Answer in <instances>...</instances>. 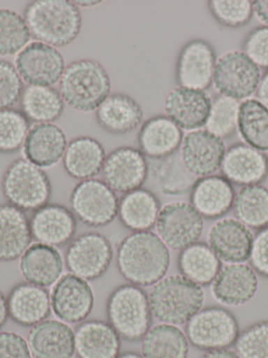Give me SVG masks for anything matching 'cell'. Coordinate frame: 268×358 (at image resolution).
<instances>
[{
    "mask_svg": "<svg viewBox=\"0 0 268 358\" xmlns=\"http://www.w3.org/2000/svg\"><path fill=\"white\" fill-rule=\"evenodd\" d=\"M170 262V249L152 231L132 232L117 246V269L135 286H154L165 278Z\"/></svg>",
    "mask_w": 268,
    "mask_h": 358,
    "instance_id": "6da1fadb",
    "label": "cell"
},
{
    "mask_svg": "<svg viewBox=\"0 0 268 358\" xmlns=\"http://www.w3.org/2000/svg\"><path fill=\"white\" fill-rule=\"evenodd\" d=\"M31 37L54 48L71 45L82 30V14L69 0H34L23 13Z\"/></svg>",
    "mask_w": 268,
    "mask_h": 358,
    "instance_id": "7a4b0ae2",
    "label": "cell"
},
{
    "mask_svg": "<svg viewBox=\"0 0 268 358\" xmlns=\"http://www.w3.org/2000/svg\"><path fill=\"white\" fill-rule=\"evenodd\" d=\"M148 295L153 317L174 326L186 324L202 309L205 301L203 287L181 274L165 276L152 286Z\"/></svg>",
    "mask_w": 268,
    "mask_h": 358,
    "instance_id": "3957f363",
    "label": "cell"
},
{
    "mask_svg": "<svg viewBox=\"0 0 268 358\" xmlns=\"http://www.w3.org/2000/svg\"><path fill=\"white\" fill-rule=\"evenodd\" d=\"M59 92L64 103L73 110L96 112L110 95V77L96 60H75L65 68Z\"/></svg>",
    "mask_w": 268,
    "mask_h": 358,
    "instance_id": "277c9868",
    "label": "cell"
},
{
    "mask_svg": "<svg viewBox=\"0 0 268 358\" xmlns=\"http://www.w3.org/2000/svg\"><path fill=\"white\" fill-rule=\"evenodd\" d=\"M108 322L124 341H142L152 324L149 295L142 287L124 284L109 294L106 303Z\"/></svg>",
    "mask_w": 268,
    "mask_h": 358,
    "instance_id": "5b68a950",
    "label": "cell"
},
{
    "mask_svg": "<svg viewBox=\"0 0 268 358\" xmlns=\"http://www.w3.org/2000/svg\"><path fill=\"white\" fill-rule=\"evenodd\" d=\"M1 190L8 204L23 211H36L52 198L47 173L25 158L17 159L6 167Z\"/></svg>",
    "mask_w": 268,
    "mask_h": 358,
    "instance_id": "8992f818",
    "label": "cell"
},
{
    "mask_svg": "<svg viewBox=\"0 0 268 358\" xmlns=\"http://www.w3.org/2000/svg\"><path fill=\"white\" fill-rule=\"evenodd\" d=\"M188 343L201 351L228 349L236 343L240 328L236 316L224 307L202 308L186 324Z\"/></svg>",
    "mask_w": 268,
    "mask_h": 358,
    "instance_id": "52a82bcc",
    "label": "cell"
},
{
    "mask_svg": "<svg viewBox=\"0 0 268 358\" xmlns=\"http://www.w3.org/2000/svg\"><path fill=\"white\" fill-rule=\"evenodd\" d=\"M119 203L115 192L98 179L80 182L69 196L70 210L77 220L94 228L112 223L119 213Z\"/></svg>",
    "mask_w": 268,
    "mask_h": 358,
    "instance_id": "ba28073f",
    "label": "cell"
},
{
    "mask_svg": "<svg viewBox=\"0 0 268 358\" xmlns=\"http://www.w3.org/2000/svg\"><path fill=\"white\" fill-rule=\"evenodd\" d=\"M260 69L245 55L234 50L222 54L216 62L213 85L220 96L232 99H249L261 81Z\"/></svg>",
    "mask_w": 268,
    "mask_h": 358,
    "instance_id": "9c48e42d",
    "label": "cell"
},
{
    "mask_svg": "<svg viewBox=\"0 0 268 358\" xmlns=\"http://www.w3.org/2000/svg\"><path fill=\"white\" fill-rule=\"evenodd\" d=\"M204 222L198 211L184 201L163 205L159 211L155 229L165 246L181 251L198 242L202 236Z\"/></svg>",
    "mask_w": 268,
    "mask_h": 358,
    "instance_id": "30bf717a",
    "label": "cell"
},
{
    "mask_svg": "<svg viewBox=\"0 0 268 358\" xmlns=\"http://www.w3.org/2000/svg\"><path fill=\"white\" fill-rule=\"evenodd\" d=\"M112 259L110 241L98 232H86L73 238L65 255L68 271L87 282L102 278L110 267Z\"/></svg>",
    "mask_w": 268,
    "mask_h": 358,
    "instance_id": "8fae6325",
    "label": "cell"
},
{
    "mask_svg": "<svg viewBox=\"0 0 268 358\" xmlns=\"http://www.w3.org/2000/svg\"><path fill=\"white\" fill-rule=\"evenodd\" d=\"M15 66L27 85L48 87L60 83L66 68L56 48L39 41L29 43L17 55Z\"/></svg>",
    "mask_w": 268,
    "mask_h": 358,
    "instance_id": "7c38bea8",
    "label": "cell"
},
{
    "mask_svg": "<svg viewBox=\"0 0 268 358\" xmlns=\"http://www.w3.org/2000/svg\"><path fill=\"white\" fill-rule=\"evenodd\" d=\"M94 305V294L87 280L73 273L63 274L50 292L52 311L66 324L85 322Z\"/></svg>",
    "mask_w": 268,
    "mask_h": 358,
    "instance_id": "4fadbf2b",
    "label": "cell"
},
{
    "mask_svg": "<svg viewBox=\"0 0 268 358\" xmlns=\"http://www.w3.org/2000/svg\"><path fill=\"white\" fill-rule=\"evenodd\" d=\"M102 177L113 192H133L148 179V158L138 148L121 146L107 155Z\"/></svg>",
    "mask_w": 268,
    "mask_h": 358,
    "instance_id": "5bb4252c",
    "label": "cell"
},
{
    "mask_svg": "<svg viewBox=\"0 0 268 358\" xmlns=\"http://www.w3.org/2000/svg\"><path fill=\"white\" fill-rule=\"evenodd\" d=\"M215 50L203 39H193L180 50L176 62L178 87L205 91L213 83Z\"/></svg>",
    "mask_w": 268,
    "mask_h": 358,
    "instance_id": "9a60e30c",
    "label": "cell"
},
{
    "mask_svg": "<svg viewBox=\"0 0 268 358\" xmlns=\"http://www.w3.org/2000/svg\"><path fill=\"white\" fill-rule=\"evenodd\" d=\"M225 152L223 140L207 129H198L184 135L179 148L186 169L198 179L214 176L221 169Z\"/></svg>",
    "mask_w": 268,
    "mask_h": 358,
    "instance_id": "2e32d148",
    "label": "cell"
},
{
    "mask_svg": "<svg viewBox=\"0 0 268 358\" xmlns=\"http://www.w3.org/2000/svg\"><path fill=\"white\" fill-rule=\"evenodd\" d=\"M253 234L236 217H222L207 232V243L218 259L225 264L249 261Z\"/></svg>",
    "mask_w": 268,
    "mask_h": 358,
    "instance_id": "e0dca14e",
    "label": "cell"
},
{
    "mask_svg": "<svg viewBox=\"0 0 268 358\" xmlns=\"http://www.w3.org/2000/svg\"><path fill=\"white\" fill-rule=\"evenodd\" d=\"M259 287L257 272L245 263L225 264L211 285L216 301L226 307H240L255 297Z\"/></svg>",
    "mask_w": 268,
    "mask_h": 358,
    "instance_id": "ac0fdd59",
    "label": "cell"
},
{
    "mask_svg": "<svg viewBox=\"0 0 268 358\" xmlns=\"http://www.w3.org/2000/svg\"><path fill=\"white\" fill-rule=\"evenodd\" d=\"M211 99L205 91L177 87L165 99V116L181 131H194L207 124Z\"/></svg>",
    "mask_w": 268,
    "mask_h": 358,
    "instance_id": "d6986e66",
    "label": "cell"
},
{
    "mask_svg": "<svg viewBox=\"0 0 268 358\" xmlns=\"http://www.w3.org/2000/svg\"><path fill=\"white\" fill-rule=\"evenodd\" d=\"M77 227V217L64 205L48 203L34 211L31 217L33 238L56 248L70 243L75 238Z\"/></svg>",
    "mask_w": 268,
    "mask_h": 358,
    "instance_id": "ffe728a7",
    "label": "cell"
},
{
    "mask_svg": "<svg viewBox=\"0 0 268 358\" xmlns=\"http://www.w3.org/2000/svg\"><path fill=\"white\" fill-rule=\"evenodd\" d=\"M27 345L33 358H73L75 331L59 320H44L31 327Z\"/></svg>",
    "mask_w": 268,
    "mask_h": 358,
    "instance_id": "44dd1931",
    "label": "cell"
},
{
    "mask_svg": "<svg viewBox=\"0 0 268 358\" xmlns=\"http://www.w3.org/2000/svg\"><path fill=\"white\" fill-rule=\"evenodd\" d=\"M221 173L234 185H258L268 177V157L245 143L234 144L226 150Z\"/></svg>",
    "mask_w": 268,
    "mask_h": 358,
    "instance_id": "7402d4cb",
    "label": "cell"
},
{
    "mask_svg": "<svg viewBox=\"0 0 268 358\" xmlns=\"http://www.w3.org/2000/svg\"><path fill=\"white\" fill-rule=\"evenodd\" d=\"M198 178L184 165L179 150L159 159L148 158V182L152 192L168 196L190 194Z\"/></svg>",
    "mask_w": 268,
    "mask_h": 358,
    "instance_id": "603a6c76",
    "label": "cell"
},
{
    "mask_svg": "<svg viewBox=\"0 0 268 358\" xmlns=\"http://www.w3.org/2000/svg\"><path fill=\"white\" fill-rule=\"evenodd\" d=\"M67 138L54 123H40L31 127L24 144L25 159L40 169H50L58 164L66 152Z\"/></svg>",
    "mask_w": 268,
    "mask_h": 358,
    "instance_id": "cb8c5ba5",
    "label": "cell"
},
{
    "mask_svg": "<svg viewBox=\"0 0 268 358\" xmlns=\"http://www.w3.org/2000/svg\"><path fill=\"white\" fill-rule=\"evenodd\" d=\"M234 192L232 184L222 176L199 178L190 192V203L201 217L216 220L232 209Z\"/></svg>",
    "mask_w": 268,
    "mask_h": 358,
    "instance_id": "d4e9b609",
    "label": "cell"
},
{
    "mask_svg": "<svg viewBox=\"0 0 268 358\" xmlns=\"http://www.w3.org/2000/svg\"><path fill=\"white\" fill-rule=\"evenodd\" d=\"M8 315L22 327H33L50 316V293L29 282H19L8 295Z\"/></svg>",
    "mask_w": 268,
    "mask_h": 358,
    "instance_id": "484cf974",
    "label": "cell"
},
{
    "mask_svg": "<svg viewBox=\"0 0 268 358\" xmlns=\"http://www.w3.org/2000/svg\"><path fill=\"white\" fill-rule=\"evenodd\" d=\"M63 257L56 247L35 243L20 257L19 269L25 282L42 288L54 286L63 275Z\"/></svg>",
    "mask_w": 268,
    "mask_h": 358,
    "instance_id": "4316f807",
    "label": "cell"
},
{
    "mask_svg": "<svg viewBox=\"0 0 268 358\" xmlns=\"http://www.w3.org/2000/svg\"><path fill=\"white\" fill-rule=\"evenodd\" d=\"M96 119L100 129L112 135H126L142 124L144 110L127 94H110L96 110Z\"/></svg>",
    "mask_w": 268,
    "mask_h": 358,
    "instance_id": "83f0119b",
    "label": "cell"
},
{
    "mask_svg": "<svg viewBox=\"0 0 268 358\" xmlns=\"http://www.w3.org/2000/svg\"><path fill=\"white\" fill-rule=\"evenodd\" d=\"M31 220L25 211L8 204H0V262L20 259L31 246Z\"/></svg>",
    "mask_w": 268,
    "mask_h": 358,
    "instance_id": "f1b7e54d",
    "label": "cell"
},
{
    "mask_svg": "<svg viewBox=\"0 0 268 358\" xmlns=\"http://www.w3.org/2000/svg\"><path fill=\"white\" fill-rule=\"evenodd\" d=\"M75 352L80 358H117L121 337L109 322L90 320L75 331Z\"/></svg>",
    "mask_w": 268,
    "mask_h": 358,
    "instance_id": "f546056e",
    "label": "cell"
},
{
    "mask_svg": "<svg viewBox=\"0 0 268 358\" xmlns=\"http://www.w3.org/2000/svg\"><path fill=\"white\" fill-rule=\"evenodd\" d=\"M184 131L167 116H155L142 123L137 135L138 150L149 159H159L179 150Z\"/></svg>",
    "mask_w": 268,
    "mask_h": 358,
    "instance_id": "4dcf8cb0",
    "label": "cell"
},
{
    "mask_svg": "<svg viewBox=\"0 0 268 358\" xmlns=\"http://www.w3.org/2000/svg\"><path fill=\"white\" fill-rule=\"evenodd\" d=\"M161 209V201L152 190L138 188L119 200L117 217L124 227L131 231H150L155 227Z\"/></svg>",
    "mask_w": 268,
    "mask_h": 358,
    "instance_id": "1f68e13d",
    "label": "cell"
},
{
    "mask_svg": "<svg viewBox=\"0 0 268 358\" xmlns=\"http://www.w3.org/2000/svg\"><path fill=\"white\" fill-rule=\"evenodd\" d=\"M106 152L102 144L94 138H75L67 145L63 157L65 171L73 179L89 180L102 173Z\"/></svg>",
    "mask_w": 268,
    "mask_h": 358,
    "instance_id": "d6a6232c",
    "label": "cell"
},
{
    "mask_svg": "<svg viewBox=\"0 0 268 358\" xmlns=\"http://www.w3.org/2000/svg\"><path fill=\"white\" fill-rule=\"evenodd\" d=\"M190 343L178 326L158 324L151 327L140 343L144 358H188Z\"/></svg>",
    "mask_w": 268,
    "mask_h": 358,
    "instance_id": "836d02e7",
    "label": "cell"
},
{
    "mask_svg": "<svg viewBox=\"0 0 268 358\" xmlns=\"http://www.w3.org/2000/svg\"><path fill=\"white\" fill-rule=\"evenodd\" d=\"M180 274L200 287L211 285L221 268V261L209 245L197 242L180 251L177 259Z\"/></svg>",
    "mask_w": 268,
    "mask_h": 358,
    "instance_id": "e575fe53",
    "label": "cell"
},
{
    "mask_svg": "<svg viewBox=\"0 0 268 358\" xmlns=\"http://www.w3.org/2000/svg\"><path fill=\"white\" fill-rule=\"evenodd\" d=\"M21 112L31 122L52 123L64 113L65 103L60 92L54 87L27 85L21 96Z\"/></svg>",
    "mask_w": 268,
    "mask_h": 358,
    "instance_id": "d590c367",
    "label": "cell"
},
{
    "mask_svg": "<svg viewBox=\"0 0 268 358\" xmlns=\"http://www.w3.org/2000/svg\"><path fill=\"white\" fill-rule=\"evenodd\" d=\"M237 131L246 145L259 152H268L267 106L253 98L241 102Z\"/></svg>",
    "mask_w": 268,
    "mask_h": 358,
    "instance_id": "8d00e7d4",
    "label": "cell"
},
{
    "mask_svg": "<svg viewBox=\"0 0 268 358\" xmlns=\"http://www.w3.org/2000/svg\"><path fill=\"white\" fill-rule=\"evenodd\" d=\"M234 217L249 229H263L268 226V189L264 186L241 187L232 205Z\"/></svg>",
    "mask_w": 268,
    "mask_h": 358,
    "instance_id": "74e56055",
    "label": "cell"
},
{
    "mask_svg": "<svg viewBox=\"0 0 268 358\" xmlns=\"http://www.w3.org/2000/svg\"><path fill=\"white\" fill-rule=\"evenodd\" d=\"M31 35L24 17L16 11L0 9V56H14L29 45Z\"/></svg>",
    "mask_w": 268,
    "mask_h": 358,
    "instance_id": "f35d334b",
    "label": "cell"
},
{
    "mask_svg": "<svg viewBox=\"0 0 268 358\" xmlns=\"http://www.w3.org/2000/svg\"><path fill=\"white\" fill-rule=\"evenodd\" d=\"M31 127V121L21 110H0V154H14L20 150Z\"/></svg>",
    "mask_w": 268,
    "mask_h": 358,
    "instance_id": "ab89813d",
    "label": "cell"
},
{
    "mask_svg": "<svg viewBox=\"0 0 268 358\" xmlns=\"http://www.w3.org/2000/svg\"><path fill=\"white\" fill-rule=\"evenodd\" d=\"M240 102L219 96L211 101V112L205 129L220 139L232 137L238 127Z\"/></svg>",
    "mask_w": 268,
    "mask_h": 358,
    "instance_id": "60d3db41",
    "label": "cell"
},
{
    "mask_svg": "<svg viewBox=\"0 0 268 358\" xmlns=\"http://www.w3.org/2000/svg\"><path fill=\"white\" fill-rule=\"evenodd\" d=\"M207 5L216 22L224 28H242L253 16V1L249 0H211Z\"/></svg>",
    "mask_w": 268,
    "mask_h": 358,
    "instance_id": "b9f144b4",
    "label": "cell"
},
{
    "mask_svg": "<svg viewBox=\"0 0 268 358\" xmlns=\"http://www.w3.org/2000/svg\"><path fill=\"white\" fill-rule=\"evenodd\" d=\"M239 358H268V320H261L241 331L234 343Z\"/></svg>",
    "mask_w": 268,
    "mask_h": 358,
    "instance_id": "7bdbcfd3",
    "label": "cell"
},
{
    "mask_svg": "<svg viewBox=\"0 0 268 358\" xmlns=\"http://www.w3.org/2000/svg\"><path fill=\"white\" fill-rule=\"evenodd\" d=\"M24 85L12 62L0 59V110L13 108L21 100Z\"/></svg>",
    "mask_w": 268,
    "mask_h": 358,
    "instance_id": "ee69618b",
    "label": "cell"
},
{
    "mask_svg": "<svg viewBox=\"0 0 268 358\" xmlns=\"http://www.w3.org/2000/svg\"><path fill=\"white\" fill-rule=\"evenodd\" d=\"M245 55L258 66L268 69V27L253 29L243 43Z\"/></svg>",
    "mask_w": 268,
    "mask_h": 358,
    "instance_id": "f6af8a7d",
    "label": "cell"
},
{
    "mask_svg": "<svg viewBox=\"0 0 268 358\" xmlns=\"http://www.w3.org/2000/svg\"><path fill=\"white\" fill-rule=\"evenodd\" d=\"M249 262L257 274L268 278V226L253 236Z\"/></svg>",
    "mask_w": 268,
    "mask_h": 358,
    "instance_id": "bcb514c9",
    "label": "cell"
},
{
    "mask_svg": "<svg viewBox=\"0 0 268 358\" xmlns=\"http://www.w3.org/2000/svg\"><path fill=\"white\" fill-rule=\"evenodd\" d=\"M0 358H31L27 339L18 333L0 332Z\"/></svg>",
    "mask_w": 268,
    "mask_h": 358,
    "instance_id": "7dc6e473",
    "label": "cell"
},
{
    "mask_svg": "<svg viewBox=\"0 0 268 358\" xmlns=\"http://www.w3.org/2000/svg\"><path fill=\"white\" fill-rule=\"evenodd\" d=\"M253 15L260 22L268 27V0L253 1Z\"/></svg>",
    "mask_w": 268,
    "mask_h": 358,
    "instance_id": "c3c4849f",
    "label": "cell"
},
{
    "mask_svg": "<svg viewBox=\"0 0 268 358\" xmlns=\"http://www.w3.org/2000/svg\"><path fill=\"white\" fill-rule=\"evenodd\" d=\"M255 93H257L258 100L268 108V72L262 77Z\"/></svg>",
    "mask_w": 268,
    "mask_h": 358,
    "instance_id": "681fc988",
    "label": "cell"
},
{
    "mask_svg": "<svg viewBox=\"0 0 268 358\" xmlns=\"http://www.w3.org/2000/svg\"><path fill=\"white\" fill-rule=\"evenodd\" d=\"M200 358H239V356L232 350L221 349L205 352Z\"/></svg>",
    "mask_w": 268,
    "mask_h": 358,
    "instance_id": "f907efd6",
    "label": "cell"
},
{
    "mask_svg": "<svg viewBox=\"0 0 268 358\" xmlns=\"http://www.w3.org/2000/svg\"><path fill=\"white\" fill-rule=\"evenodd\" d=\"M8 317L10 315H8V297L4 296L3 293L0 291V329L6 324Z\"/></svg>",
    "mask_w": 268,
    "mask_h": 358,
    "instance_id": "816d5d0a",
    "label": "cell"
},
{
    "mask_svg": "<svg viewBox=\"0 0 268 358\" xmlns=\"http://www.w3.org/2000/svg\"><path fill=\"white\" fill-rule=\"evenodd\" d=\"M77 7H96V6L102 3V1H83V0H79V1H73Z\"/></svg>",
    "mask_w": 268,
    "mask_h": 358,
    "instance_id": "f5cc1de1",
    "label": "cell"
},
{
    "mask_svg": "<svg viewBox=\"0 0 268 358\" xmlns=\"http://www.w3.org/2000/svg\"><path fill=\"white\" fill-rule=\"evenodd\" d=\"M117 358H144L142 354L137 353L134 351H127L125 353L119 354Z\"/></svg>",
    "mask_w": 268,
    "mask_h": 358,
    "instance_id": "db71d44e",
    "label": "cell"
}]
</instances>
